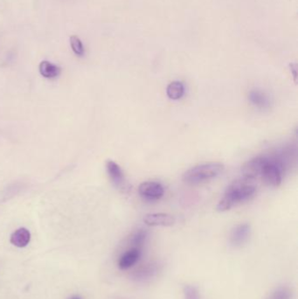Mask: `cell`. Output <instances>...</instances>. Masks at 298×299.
Here are the masks:
<instances>
[{
  "label": "cell",
  "instance_id": "17",
  "mask_svg": "<svg viewBox=\"0 0 298 299\" xmlns=\"http://www.w3.org/2000/svg\"><path fill=\"white\" fill-rule=\"evenodd\" d=\"M71 49L74 53V55L82 57L85 55V49H84L83 44L80 40L79 37L76 35L71 36L70 37Z\"/></svg>",
  "mask_w": 298,
  "mask_h": 299
},
{
  "label": "cell",
  "instance_id": "6",
  "mask_svg": "<svg viewBox=\"0 0 298 299\" xmlns=\"http://www.w3.org/2000/svg\"><path fill=\"white\" fill-rule=\"evenodd\" d=\"M251 234V228L247 223L240 224L232 229L229 235V243L234 248H240L247 243Z\"/></svg>",
  "mask_w": 298,
  "mask_h": 299
},
{
  "label": "cell",
  "instance_id": "10",
  "mask_svg": "<svg viewBox=\"0 0 298 299\" xmlns=\"http://www.w3.org/2000/svg\"><path fill=\"white\" fill-rule=\"evenodd\" d=\"M144 222L148 226L170 227L175 223V218L168 213H151L144 216Z\"/></svg>",
  "mask_w": 298,
  "mask_h": 299
},
{
  "label": "cell",
  "instance_id": "13",
  "mask_svg": "<svg viewBox=\"0 0 298 299\" xmlns=\"http://www.w3.org/2000/svg\"><path fill=\"white\" fill-rule=\"evenodd\" d=\"M38 70L43 77L48 78V79L58 77L61 73L60 67L48 61H43L40 62Z\"/></svg>",
  "mask_w": 298,
  "mask_h": 299
},
{
  "label": "cell",
  "instance_id": "16",
  "mask_svg": "<svg viewBox=\"0 0 298 299\" xmlns=\"http://www.w3.org/2000/svg\"><path fill=\"white\" fill-rule=\"evenodd\" d=\"M147 231L144 229H140L134 233V235H132V244L133 245V248H141L142 246L147 240Z\"/></svg>",
  "mask_w": 298,
  "mask_h": 299
},
{
  "label": "cell",
  "instance_id": "15",
  "mask_svg": "<svg viewBox=\"0 0 298 299\" xmlns=\"http://www.w3.org/2000/svg\"><path fill=\"white\" fill-rule=\"evenodd\" d=\"M294 293L288 286H279L273 289L265 299H293Z\"/></svg>",
  "mask_w": 298,
  "mask_h": 299
},
{
  "label": "cell",
  "instance_id": "8",
  "mask_svg": "<svg viewBox=\"0 0 298 299\" xmlns=\"http://www.w3.org/2000/svg\"><path fill=\"white\" fill-rule=\"evenodd\" d=\"M106 167H107L109 176L112 180L113 183L115 184V187L122 191H127L129 189V186L125 180L122 168L112 160L107 162Z\"/></svg>",
  "mask_w": 298,
  "mask_h": 299
},
{
  "label": "cell",
  "instance_id": "11",
  "mask_svg": "<svg viewBox=\"0 0 298 299\" xmlns=\"http://www.w3.org/2000/svg\"><path fill=\"white\" fill-rule=\"evenodd\" d=\"M248 100L250 103L261 110H266L271 106V101L269 97L261 90H251L248 93Z\"/></svg>",
  "mask_w": 298,
  "mask_h": 299
},
{
  "label": "cell",
  "instance_id": "4",
  "mask_svg": "<svg viewBox=\"0 0 298 299\" xmlns=\"http://www.w3.org/2000/svg\"><path fill=\"white\" fill-rule=\"evenodd\" d=\"M282 164L274 158H267L261 178L271 187H279L282 183Z\"/></svg>",
  "mask_w": 298,
  "mask_h": 299
},
{
  "label": "cell",
  "instance_id": "18",
  "mask_svg": "<svg viewBox=\"0 0 298 299\" xmlns=\"http://www.w3.org/2000/svg\"><path fill=\"white\" fill-rule=\"evenodd\" d=\"M184 299H202L199 289L192 284H186L183 288Z\"/></svg>",
  "mask_w": 298,
  "mask_h": 299
},
{
  "label": "cell",
  "instance_id": "14",
  "mask_svg": "<svg viewBox=\"0 0 298 299\" xmlns=\"http://www.w3.org/2000/svg\"><path fill=\"white\" fill-rule=\"evenodd\" d=\"M185 93V87L181 81H173L166 89L167 97L172 100H179L182 98Z\"/></svg>",
  "mask_w": 298,
  "mask_h": 299
},
{
  "label": "cell",
  "instance_id": "2",
  "mask_svg": "<svg viewBox=\"0 0 298 299\" xmlns=\"http://www.w3.org/2000/svg\"><path fill=\"white\" fill-rule=\"evenodd\" d=\"M224 170V165L218 162H210L198 164L186 170L183 175V180L187 184L196 185L212 180Z\"/></svg>",
  "mask_w": 298,
  "mask_h": 299
},
{
  "label": "cell",
  "instance_id": "3",
  "mask_svg": "<svg viewBox=\"0 0 298 299\" xmlns=\"http://www.w3.org/2000/svg\"><path fill=\"white\" fill-rule=\"evenodd\" d=\"M163 270V264L158 261L148 262L139 266L131 276L132 281L138 284H147L156 279Z\"/></svg>",
  "mask_w": 298,
  "mask_h": 299
},
{
  "label": "cell",
  "instance_id": "5",
  "mask_svg": "<svg viewBox=\"0 0 298 299\" xmlns=\"http://www.w3.org/2000/svg\"><path fill=\"white\" fill-rule=\"evenodd\" d=\"M267 160V157L261 156L250 159L247 163L243 164L241 168V173L243 178L248 180H254L258 177H261L263 172V168Z\"/></svg>",
  "mask_w": 298,
  "mask_h": 299
},
{
  "label": "cell",
  "instance_id": "19",
  "mask_svg": "<svg viewBox=\"0 0 298 299\" xmlns=\"http://www.w3.org/2000/svg\"><path fill=\"white\" fill-rule=\"evenodd\" d=\"M69 299H81V298H80V296H72V297H71V298H69Z\"/></svg>",
  "mask_w": 298,
  "mask_h": 299
},
{
  "label": "cell",
  "instance_id": "1",
  "mask_svg": "<svg viewBox=\"0 0 298 299\" xmlns=\"http://www.w3.org/2000/svg\"><path fill=\"white\" fill-rule=\"evenodd\" d=\"M257 193V187L253 180L246 178L234 180L233 183L228 186L217 205V211L225 212L230 210L235 205L240 203L246 202L253 198Z\"/></svg>",
  "mask_w": 298,
  "mask_h": 299
},
{
  "label": "cell",
  "instance_id": "12",
  "mask_svg": "<svg viewBox=\"0 0 298 299\" xmlns=\"http://www.w3.org/2000/svg\"><path fill=\"white\" fill-rule=\"evenodd\" d=\"M31 240V234L26 229L21 228L13 233L11 236V242L12 244L16 246L18 248H24L30 242Z\"/></svg>",
  "mask_w": 298,
  "mask_h": 299
},
{
  "label": "cell",
  "instance_id": "7",
  "mask_svg": "<svg viewBox=\"0 0 298 299\" xmlns=\"http://www.w3.org/2000/svg\"><path fill=\"white\" fill-rule=\"evenodd\" d=\"M138 193L144 199L150 200L159 199L164 194L163 186L156 181H145L138 187Z\"/></svg>",
  "mask_w": 298,
  "mask_h": 299
},
{
  "label": "cell",
  "instance_id": "9",
  "mask_svg": "<svg viewBox=\"0 0 298 299\" xmlns=\"http://www.w3.org/2000/svg\"><path fill=\"white\" fill-rule=\"evenodd\" d=\"M141 248H133L126 251L121 255L118 261V267L120 270H126L133 267L141 258Z\"/></svg>",
  "mask_w": 298,
  "mask_h": 299
}]
</instances>
